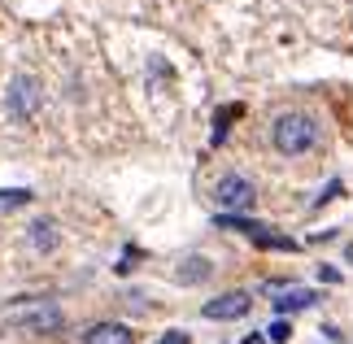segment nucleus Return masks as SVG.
<instances>
[{"label": "nucleus", "mask_w": 353, "mask_h": 344, "mask_svg": "<svg viewBox=\"0 0 353 344\" xmlns=\"http://www.w3.org/2000/svg\"><path fill=\"white\" fill-rule=\"evenodd\" d=\"M270 140H275L279 153L296 157V153H305V148H314L319 131H314V122H310L305 114H283V118L275 122V131H270Z\"/></svg>", "instance_id": "f257e3e1"}, {"label": "nucleus", "mask_w": 353, "mask_h": 344, "mask_svg": "<svg viewBox=\"0 0 353 344\" xmlns=\"http://www.w3.org/2000/svg\"><path fill=\"white\" fill-rule=\"evenodd\" d=\"M214 201L223 205V214H249L257 205V188L244 174H227V179H219V188H214Z\"/></svg>", "instance_id": "f03ea898"}, {"label": "nucleus", "mask_w": 353, "mask_h": 344, "mask_svg": "<svg viewBox=\"0 0 353 344\" xmlns=\"http://www.w3.org/2000/svg\"><path fill=\"white\" fill-rule=\"evenodd\" d=\"M13 318L26 323V327H31V332H39V336H52V332H61L65 314L52 305V301H35V305H18V310H13Z\"/></svg>", "instance_id": "7ed1b4c3"}, {"label": "nucleus", "mask_w": 353, "mask_h": 344, "mask_svg": "<svg viewBox=\"0 0 353 344\" xmlns=\"http://www.w3.org/2000/svg\"><path fill=\"white\" fill-rule=\"evenodd\" d=\"M266 292H270V305H275L279 314H292V310H310L314 305V292H310V287H301V283H266Z\"/></svg>", "instance_id": "20e7f679"}, {"label": "nucleus", "mask_w": 353, "mask_h": 344, "mask_svg": "<svg viewBox=\"0 0 353 344\" xmlns=\"http://www.w3.org/2000/svg\"><path fill=\"white\" fill-rule=\"evenodd\" d=\"M249 292H223V296H214V301H205V318H214V323H232V318H244L249 314Z\"/></svg>", "instance_id": "39448f33"}, {"label": "nucleus", "mask_w": 353, "mask_h": 344, "mask_svg": "<svg viewBox=\"0 0 353 344\" xmlns=\"http://www.w3.org/2000/svg\"><path fill=\"white\" fill-rule=\"evenodd\" d=\"M39 109V83L35 79H26V74H18L13 79V88H9V114L13 118H31Z\"/></svg>", "instance_id": "423d86ee"}, {"label": "nucleus", "mask_w": 353, "mask_h": 344, "mask_svg": "<svg viewBox=\"0 0 353 344\" xmlns=\"http://www.w3.org/2000/svg\"><path fill=\"white\" fill-rule=\"evenodd\" d=\"M83 344H131V327H122V323H92L83 332Z\"/></svg>", "instance_id": "0eeeda50"}, {"label": "nucleus", "mask_w": 353, "mask_h": 344, "mask_svg": "<svg viewBox=\"0 0 353 344\" xmlns=\"http://www.w3.org/2000/svg\"><path fill=\"white\" fill-rule=\"evenodd\" d=\"M31 244H35L39 253H48L52 244H57V231H52V223H48V218H39V223L31 227Z\"/></svg>", "instance_id": "6e6552de"}, {"label": "nucleus", "mask_w": 353, "mask_h": 344, "mask_svg": "<svg viewBox=\"0 0 353 344\" xmlns=\"http://www.w3.org/2000/svg\"><path fill=\"white\" fill-rule=\"evenodd\" d=\"M196 279H210V261L205 257H188L183 270H179V283H196Z\"/></svg>", "instance_id": "1a4fd4ad"}, {"label": "nucleus", "mask_w": 353, "mask_h": 344, "mask_svg": "<svg viewBox=\"0 0 353 344\" xmlns=\"http://www.w3.org/2000/svg\"><path fill=\"white\" fill-rule=\"evenodd\" d=\"M31 201V192L26 188H0V210H18V205Z\"/></svg>", "instance_id": "9d476101"}, {"label": "nucleus", "mask_w": 353, "mask_h": 344, "mask_svg": "<svg viewBox=\"0 0 353 344\" xmlns=\"http://www.w3.org/2000/svg\"><path fill=\"white\" fill-rule=\"evenodd\" d=\"M262 336H266L270 344H288V340H292V327H288V323H283V318H275V323H270V327H266V332H262Z\"/></svg>", "instance_id": "9b49d317"}, {"label": "nucleus", "mask_w": 353, "mask_h": 344, "mask_svg": "<svg viewBox=\"0 0 353 344\" xmlns=\"http://www.w3.org/2000/svg\"><path fill=\"white\" fill-rule=\"evenodd\" d=\"M157 344H188V336H183V332H166V336H161Z\"/></svg>", "instance_id": "f8f14e48"}, {"label": "nucleus", "mask_w": 353, "mask_h": 344, "mask_svg": "<svg viewBox=\"0 0 353 344\" xmlns=\"http://www.w3.org/2000/svg\"><path fill=\"white\" fill-rule=\"evenodd\" d=\"M345 257H349V266H353V244H349V249H345Z\"/></svg>", "instance_id": "ddd939ff"}]
</instances>
